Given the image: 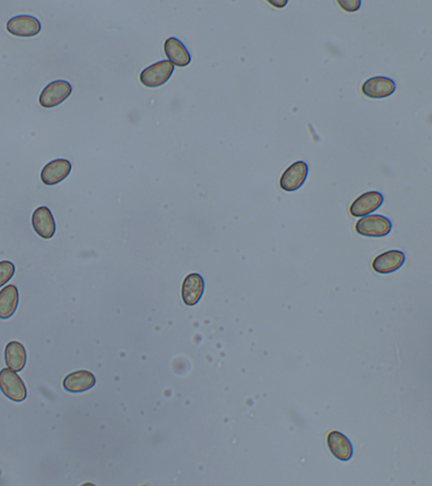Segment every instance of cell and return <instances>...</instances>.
Segmentation results:
<instances>
[{
    "label": "cell",
    "instance_id": "cell-1",
    "mask_svg": "<svg viewBox=\"0 0 432 486\" xmlns=\"http://www.w3.org/2000/svg\"><path fill=\"white\" fill-rule=\"evenodd\" d=\"M392 222L382 215H371L359 219L355 231L368 238H383L390 234Z\"/></svg>",
    "mask_w": 432,
    "mask_h": 486
},
{
    "label": "cell",
    "instance_id": "cell-2",
    "mask_svg": "<svg viewBox=\"0 0 432 486\" xmlns=\"http://www.w3.org/2000/svg\"><path fill=\"white\" fill-rule=\"evenodd\" d=\"M0 390L15 402H23L27 397V390L20 376L10 369L0 371Z\"/></svg>",
    "mask_w": 432,
    "mask_h": 486
},
{
    "label": "cell",
    "instance_id": "cell-3",
    "mask_svg": "<svg viewBox=\"0 0 432 486\" xmlns=\"http://www.w3.org/2000/svg\"><path fill=\"white\" fill-rule=\"evenodd\" d=\"M174 72V65L170 61L163 60L146 68L139 75L144 86L155 88L166 84Z\"/></svg>",
    "mask_w": 432,
    "mask_h": 486
},
{
    "label": "cell",
    "instance_id": "cell-4",
    "mask_svg": "<svg viewBox=\"0 0 432 486\" xmlns=\"http://www.w3.org/2000/svg\"><path fill=\"white\" fill-rule=\"evenodd\" d=\"M71 93L72 87L69 82L63 79L54 80L42 91L39 103L42 108H53L63 103Z\"/></svg>",
    "mask_w": 432,
    "mask_h": 486
},
{
    "label": "cell",
    "instance_id": "cell-5",
    "mask_svg": "<svg viewBox=\"0 0 432 486\" xmlns=\"http://www.w3.org/2000/svg\"><path fill=\"white\" fill-rule=\"evenodd\" d=\"M308 175V166L303 160H298L291 164L289 167L283 172L279 186L286 192H294L299 189L307 180Z\"/></svg>",
    "mask_w": 432,
    "mask_h": 486
},
{
    "label": "cell",
    "instance_id": "cell-6",
    "mask_svg": "<svg viewBox=\"0 0 432 486\" xmlns=\"http://www.w3.org/2000/svg\"><path fill=\"white\" fill-rule=\"evenodd\" d=\"M6 29L13 36L32 37L39 34L42 25L36 17L20 15L12 17L7 23Z\"/></svg>",
    "mask_w": 432,
    "mask_h": 486
},
{
    "label": "cell",
    "instance_id": "cell-7",
    "mask_svg": "<svg viewBox=\"0 0 432 486\" xmlns=\"http://www.w3.org/2000/svg\"><path fill=\"white\" fill-rule=\"evenodd\" d=\"M362 92L364 96L374 99L387 98L395 93V80L385 76H375L362 84Z\"/></svg>",
    "mask_w": 432,
    "mask_h": 486
},
{
    "label": "cell",
    "instance_id": "cell-8",
    "mask_svg": "<svg viewBox=\"0 0 432 486\" xmlns=\"http://www.w3.org/2000/svg\"><path fill=\"white\" fill-rule=\"evenodd\" d=\"M34 231L44 239H51L56 232V222L48 207H38L32 217Z\"/></svg>",
    "mask_w": 432,
    "mask_h": 486
},
{
    "label": "cell",
    "instance_id": "cell-9",
    "mask_svg": "<svg viewBox=\"0 0 432 486\" xmlns=\"http://www.w3.org/2000/svg\"><path fill=\"white\" fill-rule=\"evenodd\" d=\"M383 202V194L371 191L355 198L350 207V213L354 217H362L379 210Z\"/></svg>",
    "mask_w": 432,
    "mask_h": 486
},
{
    "label": "cell",
    "instance_id": "cell-10",
    "mask_svg": "<svg viewBox=\"0 0 432 486\" xmlns=\"http://www.w3.org/2000/svg\"><path fill=\"white\" fill-rule=\"evenodd\" d=\"M72 165L66 159H56L42 168L41 179L45 185L53 186L65 180L70 174Z\"/></svg>",
    "mask_w": 432,
    "mask_h": 486
},
{
    "label": "cell",
    "instance_id": "cell-11",
    "mask_svg": "<svg viewBox=\"0 0 432 486\" xmlns=\"http://www.w3.org/2000/svg\"><path fill=\"white\" fill-rule=\"evenodd\" d=\"M205 293V281L201 274H190L184 279L182 287V298L186 305L196 306Z\"/></svg>",
    "mask_w": 432,
    "mask_h": 486
},
{
    "label": "cell",
    "instance_id": "cell-12",
    "mask_svg": "<svg viewBox=\"0 0 432 486\" xmlns=\"http://www.w3.org/2000/svg\"><path fill=\"white\" fill-rule=\"evenodd\" d=\"M405 255L399 250H389L379 256L372 261V269L379 274H390L399 269L404 264Z\"/></svg>",
    "mask_w": 432,
    "mask_h": 486
},
{
    "label": "cell",
    "instance_id": "cell-13",
    "mask_svg": "<svg viewBox=\"0 0 432 486\" xmlns=\"http://www.w3.org/2000/svg\"><path fill=\"white\" fill-rule=\"evenodd\" d=\"M96 382L95 376L91 371L82 370L66 376L63 386L66 391L77 394L90 390L95 386Z\"/></svg>",
    "mask_w": 432,
    "mask_h": 486
},
{
    "label": "cell",
    "instance_id": "cell-14",
    "mask_svg": "<svg viewBox=\"0 0 432 486\" xmlns=\"http://www.w3.org/2000/svg\"><path fill=\"white\" fill-rule=\"evenodd\" d=\"M328 447L334 456L341 461H349L353 456V447L344 434L333 430L328 434Z\"/></svg>",
    "mask_w": 432,
    "mask_h": 486
},
{
    "label": "cell",
    "instance_id": "cell-15",
    "mask_svg": "<svg viewBox=\"0 0 432 486\" xmlns=\"http://www.w3.org/2000/svg\"><path fill=\"white\" fill-rule=\"evenodd\" d=\"M164 51L173 65L184 68L191 63V55L183 42L176 37L168 38L165 41Z\"/></svg>",
    "mask_w": 432,
    "mask_h": 486
},
{
    "label": "cell",
    "instance_id": "cell-16",
    "mask_svg": "<svg viewBox=\"0 0 432 486\" xmlns=\"http://www.w3.org/2000/svg\"><path fill=\"white\" fill-rule=\"evenodd\" d=\"M19 291L14 285H8L0 290V319L11 318L18 307Z\"/></svg>",
    "mask_w": 432,
    "mask_h": 486
},
{
    "label": "cell",
    "instance_id": "cell-17",
    "mask_svg": "<svg viewBox=\"0 0 432 486\" xmlns=\"http://www.w3.org/2000/svg\"><path fill=\"white\" fill-rule=\"evenodd\" d=\"M4 357L8 369L15 371H23L27 364V350L18 341H11L7 344Z\"/></svg>",
    "mask_w": 432,
    "mask_h": 486
},
{
    "label": "cell",
    "instance_id": "cell-18",
    "mask_svg": "<svg viewBox=\"0 0 432 486\" xmlns=\"http://www.w3.org/2000/svg\"><path fill=\"white\" fill-rule=\"evenodd\" d=\"M15 272V264L11 261L0 262V287L7 284L14 276Z\"/></svg>",
    "mask_w": 432,
    "mask_h": 486
},
{
    "label": "cell",
    "instance_id": "cell-19",
    "mask_svg": "<svg viewBox=\"0 0 432 486\" xmlns=\"http://www.w3.org/2000/svg\"><path fill=\"white\" fill-rule=\"evenodd\" d=\"M337 4L343 11L353 13L360 10L361 8V0H337Z\"/></svg>",
    "mask_w": 432,
    "mask_h": 486
},
{
    "label": "cell",
    "instance_id": "cell-20",
    "mask_svg": "<svg viewBox=\"0 0 432 486\" xmlns=\"http://www.w3.org/2000/svg\"><path fill=\"white\" fill-rule=\"evenodd\" d=\"M268 3L274 8H283L286 7L288 1L287 0H268Z\"/></svg>",
    "mask_w": 432,
    "mask_h": 486
}]
</instances>
